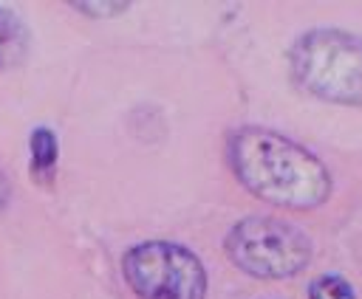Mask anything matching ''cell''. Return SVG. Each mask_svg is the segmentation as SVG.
<instances>
[{"mask_svg": "<svg viewBox=\"0 0 362 299\" xmlns=\"http://www.w3.org/2000/svg\"><path fill=\"white\" fill-rule=\"evenodd\" d=\"M226 161L246 192L280 209H317L334 189L328 166L311 150L272 127H238L226 141Z\"/></svg>", "mask_w": 362, "mask_h": 299, "instance_id": "obj_1", "label": "cell"}, {"mask_svg": "<svg viewBox=\"0 0 362 299\" xmlns=\"http://www.w3.org/2000/svg\"><path fill=\"white\" fill-rule=\"evenodd\" d=\"M288 73L314 99L362 107V37L345 28H311L288 48Z\"/></svg>", "mask_w": 362, "mask_h": 299, "instance_id": "obj_2", "label": "cell"}, {"mask_svg": "<svg viewBox=\"0 0 362 299\" xmlns=\"http://www.w3.org/2000/svg\"><path fill=\"white\" fill-rule=\"evenodd\" d=\"M223 251L238 271L255 279H288L311 262L308 234L280 217H240L223 237Z\"/></svg>", "mask_w": 362, "mask_h": 299, "instance_id": "obj_3", "label": "cell"}, {"mask_svg": "<svg viewBox=\"0 0 362 299\" xmlns=\"http://www.w3.org/2000/svg\"><path fill=\"white\" fill-rule=\"evenodd\" d=\"M122 274L139 299H206V268L173 240H144L124 251Z\"/></svg>", "mask_w": 362, "mask_h": 299, "instance_id": "obj_4", "label": "cell"}, {"mask_svg": "<svg viewBox=\"0 0 362 299\" xmlns=\"http://www.w3.org/2000/svg\"><path fill=\"white\" fill-rule=\"evenodd\" d=\"M31 34L28 25L11 11L0 6V71L17 68L28 56Z\"/></svg>", "mask_w": 362, "mask_h": 299, "instance_id": "obj_5", "label": "cell"}, {"mask_svg": "<svg viewBox=\"0 0 362 299\" xmlns=\"http://www.w3.org/2000/svg\"><path fill=\"white\" fill-rule=\"evenodd\" d=\"M28 152H31V172L40 183H51L54 178V169H57V155H59V144H57V135L54 130L48 127H37L31 133V141H28Z\"/></svg>", "mask_w": 362, "mask_h": 299, "instance_id": "obj_6", "label": "cell"}, {"mask_svg": "<svg viewBox=\"0 0 362 299\" xmlns=\"http://www.w3.org/2000/svg\"><path fill=\"white\" fill-rule=\"evenodd\" d=\"M308 299H356V293L345 276L322 274L308 285Z\"/></svg>", "mask_w": 362, "mask_h": 299, "instance_id": "obj_7", "label": "cell"}, {"mask_svg": "<svg viewBox=\"0 0 362 299\" xmlns=\"http://www.w3.org/2000/svg\"><path fill=\"white\" fill-rule=\"evenodd\" d=\"M76 11H82V14H88V17H116V14H122V11H127L130 8V3L127 0H90V3H82V0H76V3H71Z\"/></svg>", "mask_w": 362, "mask_h": 299, "instance_id": "obj_8", "label": "cell"}, {"mask_svg": "<svg viewBox=\"0 0 362 299\" xmlns=\"http://www.w3.org/2000/svg\"><path fill=\"white\" fill-rule=\"evenodd\" d=\"M8 197H11V183H8V178H6L3 169H0V209H6Z\"/></svg>", "mask_w": 362, "mask_h": 299, "instance_id": "obj_9", "label": "cell"}]
</instances>
